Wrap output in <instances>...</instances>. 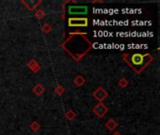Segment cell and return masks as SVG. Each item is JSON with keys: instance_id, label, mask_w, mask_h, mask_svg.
Returning a JSON list of instances; mask_svg holds the SVG:
<instances>
[{"instance_id": "3957f363", "label": "cell", "mask_w": 160, "mask_h": 135, "mask_svg": "<svg viewBox=\"0 0 160 135\" xmlns=\"http://www.w3.org/2000/svg\"><path fill=\"white\" fill-rule=\"evenodd\" d=\"M69 27H88V19L85 17H69Z\"/></svg>"}, {"instance_id": "7c38bea8", "label": "cell", "mask_w": 160, "mask_h": 135, "mask_svg": "<svg viewBox=\"0 0 160 135\" xmlns=\"http://www.w3.org/2000/svg\"><path fill=\"white\" fill-rule=\"evenodd\" d=\"M66 117L68 120H73V119L76 117V113L73 110H69L66 113Z\"/></svg>"}, {"instance_id": "5bb4252c", "label": "cell", "mask_w": 160, "mask_h": 135, "mask_svg": "<svg viewBox=\"0 0 160 135\" xmlns=\"http://www.w3.org/2000/svg\"><path fill=\"white\" fill-rule=\"evenodd\" d=\"M54 92H55L58 96L63 95V94H64V92H65V87H64L63 85H58L57 86H55V88H54Z\"/></svg>"}, {"instance_id": "6da1fadb", "label": "cell", "mask_w": 160, "mask_h": 135, "mask_svg": "<svg viewBox=\"0 0 160 135\" xmlns=\"http://www.w3.org/2000/svg\"><path fill=\"white\" fill-rule=\"evenodd\" d=\"M62 48L75 61H80L93 48V43L87 39L86 33H70L69 38L62 43Z\"/></svg>"}, {"instance_id": "9a60e30c", "label": "cell", "mask_w": 160, "mask_h": 135, "mask_svg": "<svg viewBox=\"0 0 160 135\" xmlns=\"http://www.w3.org/2000/svg\"><path fill=\"white\" fill-rule=\"evenodd\" d=\"M35 16L37 17L39 20L43 19V18H44V16H45V12H44V10H43L42 9H38L37 11L35 12Z\"/></svg>"}, {"instance_id": "9c48e42d", "label": "cell", "mask_w": 160, "mask_h": 135, "mask_svg": "<svg viewBox=\"0 0 160 135\" xmlns=\"http://www.w3.org/2000/svg\"><path fill=\"white\" fill-rule=\"evenodd\" d=\"M105 127H106L108 129H109V131H114V129L118 127V123L114 120V119L111 118L110 120H108V122H106Z\"/></svg>"}, {"instance_id": "52a82bcc", "label": "cell", "mask_w": 160, "mask_h": 135, "mask_svg": "<svg viewBox=\"0 0 160 135\" xmlns=\"http://www.w3.org/2000/svg\"><path fill=\"white\" fill-rule=\"evenodd\" d=\"M42 3L41 0H23L22 4H24L25 7L27 8L28 10H34L36 8L39 7V5Z\"/></svg>"}, {"instance_id": "8fae6325", "label": "cell", "mask_w": 160, "mask_h": 135, "mask_svg": "<svg viewBox=\"0 0 160 135\" xmlns=\"http://www.w3.org/2000/svg\"><path fill=\"white\" fill-rule=\"evenodd\" d=\"M74 84L77 86H82L85 84V79L82 75H78L77 77H75L74 79Z\"/></svg>"}, {"instance_id": "2e32d148", "label": "cell", "mask_w": 160, "mask_h": 135, "mask_svg": "<svg viewBox=\"0 0 160 135\" xmlns=\"http://www.w3.org/2000/svg\"><path fill=\"white\" fill-rule=\"evenodd\" d=\"M118 84H119V85L122 87V88H125L128 85V84H129V82H128L126 78H121V79L119 80V82H118Z\"/></svg>"}, {"instance_id": "ba28073f", "label": "cell", "mask_w": 160, "mask_h": 135, "mask_svg": "<svg viewBox=\"0 0 160 135\" xmlns=\"http://www.w3.org/2000/svg\"><path fill=\"white\" fill-rule=\"evenodd\" d=\"M27 67L33 72H35V73H37V72H39L40 70V66L39 65V63L35 59H31L27 63Z\"/></svg>"}, {"instance_id": "4fadbf2b", "label": "cell", "mask_w": 160, "mask_h": 135, "mask_svg": "<svg viewBox=\"0 0 160 135\" xmlns=\"http://www.w3.org/2000/svg\"><path fill=\"white\" fill-rule=\"evenodd\" d=\"M30 129H31V131H33L35 132H37L38 131H39V129H40V125H39V123L38 121H34L31 123V125H30Z\"/></svg>"}, {"instance_id": "ac0fdd59", "label": "cell", "mask_w": 160, "mask_h": 135, "mask_svg": "<svg viewBox=\"0 0 160 135\" xmlns=\"http://www.w3.org/2000/svg\"><path fill=\"white\" fill-rule=\"evenodd\" d=\"M111 135H122L120 132H114V133H112Z\"/></svg>"}, {"instance_id": "30bf717a", "label": "cell", "mask_w": 160, "mask_h": 135, "mask_svg": "<svg viewBox=\"0 0 160 135\" xmlns=\"http://www.w3.org/2000/svg\"><path fill=\"white\" fill-rule=\"evenodd\" d=\"M33 92L35 93L37 96H41L45 92V88L42 85L38 84L34 88H33Z\"/></svg>"}, {"instance_id": "277c9868", "label": "cell", "mask_w": 160, "mask_h": 135, "mask_svg": "<svg viewBox=\"0 0 160 135\" xmlns=\"http://www.w3.org/2000/svg\"><path fill=\"white\" fill-rule=\"evenodd\" d=\"M68 13L69 15H86L88 13V7L87 6H69Z\"/></svg>"}, {"instance_id": "7a4b0ae2", "label": "cell", "mask_w": 160, "mask_h": 135, "mask_svg": "<svg viewBox=\"0 0 160 135\" xmlns=\"http://www.w3.org/2000/svg\"><path fill=\"white\" fill-rule=\"evenodd\" d=\"M123 58L126 61V63L137 73L142 72L154 60V57L150 54H124Z\"/></svg>"}, {"instance_id": "5b68a950", "label": "cell", "mask_w": 160, "mask_h": 135, "mask_svg": "<svg viewBox=\"0 0 160 135\" xmlns=\"http://www.w3.org/2000/svg\"><path fill=\"white\" fill-rule=\"evenodd\" d=\"M108 111H109V108H108L103 102L97 103V104L93 108V113L99 118L104 117L106 116V113H108Z\"/></svg>"}, {"instance_id": "e0dca14e", "label": "cell", "mask_w": 160, "mask_h": 135, "mask_svg": "<svg viewBox=\"0 0 160 135\" xmlns=\"http://www.w3.org/2000/svg\"><path fill=\"white\" fill-rule=\"evenodd\" d=\"M41 30L43 31V33L48 34V33H50L51 31V27L49 24H43V27H41Z\"/></svg>"}, {"instance_id": "8992f818", "label": "cell", "mask_w": 160, "mask_h": 135, "mask_svg": "<svg viewBox=\"0 0 160 135\" xmlns=\"http://www.w3.org/2000/svg\"><path fill=\"white\" fill-rule=\"evenodd\" d=\"M93 96L96 98V100L99 102H103V101L106 100V98H108V93L106 92V90L103 87H99L93 92Z\"/></svg>"}]
</instances>
